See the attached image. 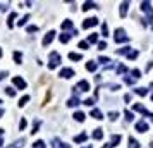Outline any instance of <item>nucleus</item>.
<instances>
[{
	"instance_id": "9d476101",
	"label": "nucleus",
	"mask_w": 153,
	"mask_h": 148,
	"mask_svg": "<svg viewBox=\"0 0 153 148\" xmlns=\"http://www.w3.org/2000/svg\"><path fill=\"white\" fill-rule=\"evenodd\" d=\"M78 88H79V91H88V90H90V83H88V81H79Z\"/></svg>"
},
{
	"instance_id": "72a5a7b5",
	"label": "nucleus",
	"mask_w": 153,
	"mask_h": 148,
	"mask_svg": "<svg viewBox=\"0 0 153 148\" xmlns=\"http://www.w3.org/2000/svg\"><path fill=\"white\" fill-rule=\"evenodd\" d=\"M117 116H119L117 112H110V114H108V117L112 119V121H115V119H117Z\"/></svg>"
},
{
	"instance_id": "ea45409f",
	"label": "nucleus",
	"mask_w": 153,
	"mask_h": 148,
	"mask_svg": "<svg viewBox=\"0 0 153 148\" xmlns=\"http://www.w3.org/2000/svg\"><path fill=\"white\" fill-rule=\"evenodd\" d=\"M7 93H9V95H14L16 91H14V90H12V88H7Z\"/></svg>"
},
{
	"instance_id": "f704fd0d",
	"label": "nucleus",
	"mask_w": 153,
	"mask_h": 148,
	"mask_svg": "<svg viewBox=\"0 0 153 148\" xmlns=\"http://www.w3.org/2000/svg\"><path fill=\"white\" fill-rule=\"evenodd\" d=\"M124 81H126L127 84H133V83H134V79H133V78H129V76H127V78H124Z\"/></svg>"
},
{
	"instance_id": "ddd939ff",
	"label": "nucleus",
	"mask_w": 153,
	"mask_h": 148,
	"mask_svg": "<svg viewBox=\"0 0 153 148\" xmlns=\"http://www.w3.org/2000/svg\"><path fill=\"white\" fill-rule=\"evenodd\" d=\"M91 117H95V119H103V116H102V112L98 109H93L91 110Z\"/></svg>"
},
{
	"instance_id": "2eb2a0df",
	"label": "nucleus",
	"mask_w": 153,
	"mask_h": 148,
	"mask_svg": "<svg viewBox=\"0 0 153 148\" xmlns=\"http://www.w3.org/2000/svg\"><path fill=\"white\" fill-rule=\"evenodd\" d=\"M67 105H69V107H76V105H79V98H78V97H72V98L69 100Z\"/></svg>"
},
{
	"instance_id": "7ed1b4c3",
	"label": "nucleus",
	"mask_w": 153,
	"mask_h": 148,
	"mask_svg": "<svg viewBox=\"0 0 153 148\" xmlns=\"http://www.w3.org/2000/svg\"><path fill=\"white\" fill-rule=\"evenodd\" d=\"M50 64H48V67H50V69H53V67H57V66H59V64H60V55H59V53H55V52H52L50 53Z\"/></svg>"
},
{
	"instance_id": "c85d7f7f",
	"label": "nucleus",
	"mask_w": 153,
	"mask_h": 148,
	"mask_svg": "<svg viewBox=\"0 0 153 148\" xmlns=\"http://www.w3.org/2000/svg\"><path fill=\"white\" fill-rule=\"evenodd\" d=\"M96 40H98V35H96V33H95V35H91V36H90V38H88V41H90V43H95V41H96Z\"/></svg>"
},
{
	"instance_id": "4be33fe9",
	"label": "nucleus",
	"mask_w": 153,
	"mask_h": 148,
	"mask_svg": "<svg viewBox=\"0 0 153 148\" xmlns=\"http://www.w3.org/2000/svg\"><path fill=\"white\" fill-rule=\"evenodd\" d=\"M86 69H88V71H95V69H96V62H88V64H86Z\"/></svg>"
},
{
	"instance_id": "6ab92c4d",
	"label": "nucleus",
	"mask_w": 153,
	"mask_h": 148,
	"mask_svg": "<svg viewBox=\"0 0 153 148\" xmlns=\"http://www.w3.org/2000/svg\"><path fill=\"white\" fill-rule=\"evenodd\" d=\"M86 138H88V134H86V133H83V134H79V136H76L74 141H76V143H81V141H84Z\"/></svg>"
},
{
	"instance_id": "7c9ffc66",
	"label": "nucleus",
	"mask_w": 153,
	"mask_h": 148,
	"mask_svg": "<svg viewBox=\"0 0 153 148\" xmlns=\"http://www.w3.org/2000/svg\"><path fill=\"white\" fill-rule=\"evenodd\" d=\"M28 100H29V97H22L21 102H19V105H21V107H22V105H26V102H28Z\"/></svg>"
},
{
	"instance_id": "0eeeda50",
	"label": "nucleus",
	"mask_w": 153,
	"mask_h": 148,
	"mask_svg": "<svg viewBox=\"0 0 153 148\" xmlns=\"http://www.w3.org/2000/svg\"><path fill=\"white\" fill-rule=\"evenodd\" d=\"M12 83H14V84H16V86H17L19 90H24V88H26V83H24V81H22L21 78H17V76L12 79Z\"/></svg>"
},
{
	"instance_id": "a211bd4d",
	"label": "nucleus",
	"mask_w": 153,
	"mask_h": 148,
	"mask_svg": "<svg viewBox=\"0 0 153 148\" xmlns=\"http://www.w3.org/2000/svg\"><path fill=\"white\" fill-rule=\"evenodd\" d=\"M88 9H96V4H93V2H86V4L83 5V10H88Z\"/></svg>"
},
{
	"instance_id": "58836bf2",
	"label": "nucleus",
	"mask_w": 153,
	"mask_h": 148,
	"mask_svg": "<svg viewBox=\"0 0 153 148\" xmlns=\"http://www.w3.org/2000/svg\"><path fill=\"white\" fill-rule=\"evenodd\" d=\"M84 105H93V100H91V98H88V100H84Z\"/></svg>"
},
{
	"instance_id": "c9c22d12",
	"label": "nucleus",
	"mask_w": 153,
	"mask_h": 148,
	"mask_svg": "<svg viewBox=\"0 0 153 148\" xmlns=\"http://www.w3.org/2000/svg\"><path fill=\"white\" fill-rule=\"evenodd\" d=\"M100 62H102V64H108L110 59H107V57H100Z\"/></svg>"
},
{
	"instance_id": "a878e982",
	"label": "nucleus",
	"mask_w": 153,
	"mask_h": 148,
	"mask_svg": "<svg viewBox=\"0 0 153 148\" xmlns=\"http://www.w3.org/2000/svg\"><path fill=\"white\" fill-rule=\"evenodd\" d=\"M127 57H129L131 60H134L136 57H138V52H136V50H133V52H129V53H127Z\"/></svg>"
},
{
	"instance_id": "423d86ee",
	"label": "nucleus",
	"mask_w": 153,
	"mask_h": 148,
	"mask_svg": "<svg viewBox=\"0 0 153 148\" xmlns=\"http://www.w3.org/2000/svg\"><path fill=\"white\" fill-rule=\"evenodd\" d=\"M136 131H138V133H146V131H148V124H146L144 121L136 122Z\"/></svg>"
},
{
	"instance_id": "5701e85b",
	"label": "nucleus",
	"mask_w": 153,
	"mask_h": 148,
	"mask_svg": "<svg viewBox=\"0 0 153 148\" xmlns=\"http://www.w3.org/2000/svg\"><path fill=\"white\" fill-rule=\"evenodd\" d=\"M124 114H126V119H127L129 122H131V121H134V114H133V112H129V110H126Z\"/></svg>"
},
{
	"instance_id": "f3484780",
	"label": "nucleus",
	"mask_w": 153,
	"mask_h": 148,
	"mask_svg": "<svg viewBox=\"0 0 153 148\" xmlns=\"http://www.w3.org/2000/svg\"><path fill=\"white\" fill-rule=\"evenodd\" d=\"M53 148H69V145H64L59 139H53Z\"/></svg>"
},
{
	"instance_id": "dca6fc26",
	"label": "nucleus",
	"mask_w": 153,
	"mask_h": 148,
	"mask_svg": "<svg viewBox=\"0 0 153 148\" xmlns=\"http://www.w3.org/2000/svg\"><path fill=\"white\" fill-rule=\"evenodd\" d=\"M136 95H139V97H146V95H148V90H146V88H136Z\"/></svg>"
},
{
	"instance_id": "412c9836",
	"label": "nucleus",
	"mask_w": 153,
	"mask_h": 148,
	"mask_svg": "<svg viewBox=\"0 0 153 148\" xmlns=\"http://www.w3.org/2000/svg\"><path fill=\"white\" fill-rule=\"evenodd\" d=\"M129 148H139V143L134 138H129Z\"/></svg>"
},
{
	"instance_id": "2f4dec72",
	"label": "nucleus",
	"mask_w": 153,
	"mask_h": 148,
	"mask_svg": "<svg viewBox=\"0 0 153 148\" xmlns=\"http://www.w3.org/2000/svg\"><path fill=\"white\" fill-rule=\"evenodd\" d=\"M79 48L86 50V48H88V41H81V43H79Z\"/></svg>"
},
{
	"instance_id": "b1692460",
	"label": "nucleus",
	"mask_w": 153,
	"mask_h": 148,
	"mask_svg": "<svg viewBox=\"0 0 153 148\" xmlns=\"http://www.w3.org/2000/svg\"><path fill=\"white\" fill-rule=\"evenodd\" d=\"M69 59H71V60H81V55L72 52V53H69Z\"/></svg>"
},
{
	"instance_id": "20e7f679",
	"label": "nucleus",
	"mask_w": 153,
	"mask_h": 148,
	"mask_svg": "<svg viewBox=\"0 0 153 148\" xmlns=\"http://www.w3.org/2000/svg\"><path fill=\"white\" fill-rule=\"evenodd\" d=\"M134 110H136V112H141V114H143V116H148V117H152L153 119V114H150V112H148V110L144 109L143 105H141V103H134V107H133Z\"/></svg>"
},
{
	"instance_id": "39448f33",
	"label": "nucleus",
	"mask_w": 153,
	"mask_h": 148,
	"mask_svg": "<svg viewBox=\"0 0 153 148\" xmlns=\"http://www.w3.org/2000/svg\"><path fill=\"white\" fill-rule=\"evenodd\" d=\"M96 24H98V19H96V17H90V19H86L84 22H83V28H84V30H88V28L96 26Z\"/></svg>"
},
{
	"instance_id": "a19ab883",
	"label": "nucleus",
	"mask_w": 153,
	"mask_h": 148,
	"mask_svg": "<svg viewBox=\"0 0 153 148\" xmlns=\"http://www.w3.org/2000/svg\"><path fill=\"white\" fill-rule=\"evenodd\" d=\"M0 57H2V50H0Z\"/></svg>"
},
{
	"instance_id": "bb28decb",
	"label": "nucleus",
	"mask_w": 153,
	"mask_h": 148,
	"mask_svg": "<svg viewBox=\"0 0 153 148\" xmlns=\"http://www.w3.org/2000/svg\"><path fill=\"white\" fill-rule=\"evenodd\" d=\"M133 76H134V79L141 78V71H139V69H134V71H133Z\"/></svg>"
},
{
	"instance_id": "1a4fd4ad",
	"label": "nucleus",
	"mask_w": 153,
	"mask_h": 148,
	"mask_svg": "<svg viewBox=\"0 0 153 148\" xmlns=\"http://www.w3.org/2000/svg\"><path fill=\"white\" fill-rule=\"evenodd\" d=\"M60 76L62 78H72V76H74V71L69 69V67H65V69L60 71Z\"/></svg>"
},
{
	"instance_id": "aec40b11",
	"label": "nucleus",
	"mask_w": 153,
	"mask_h": 148,
	"mask_svg": "<svg viewBox=\"0 0 153 148\" xmlns=\"http://www.w3.org/2000/svg\"><path fill=\"white\" fill-rule=\"evenodd\" d=\"M84 117H86V116H84L83 112H76V114H74V119H76V121H79V122H83Z\"/></svg>"
},
{
	"instance_id": "c756f323",
	"label": "nucleus",
	"mask_w": 153,
	"mask_h": 148,
	"mask_svg": "<svg viewBox=\"0 0 153 148\" xmlns=\"http://www.w3.org/2000/svg\"><path fill=\"white\" fill-rule=\"evenodd\" d=\"M33 148H45V143H43V141H36Z\"/></svg>"
},
{
	"instance_id": "473e14b6",
	"label": "nucleus",
	"mask_w": 153,
	"mask_h": 148,
	"mask_svg": "<svg viewBox=\"0 0 153 148\" xmlns=\"http://www.w3.org/2000/svg\"><path fill=\"white\" fill-rule=\"evenodd\" d=\"M102 33H103V36H108V31H107V24H103V26H102Z\"/></svg>"
},
{
	"instance_id": "4c0bfd02",
	"label": "nucleus",
	"mask_w": 153,
	"mask_h": 148,
	"mask_svg": "<svg viewBox=\"0 0 153 148\" xmlns=\"http://www.w3.org/2000/svg\"><path fill=\"white\" fill-rule=\"evenodd\" d=\"M117 72H119V74H121V72H126V67H124V66H119V67H117Z\"/></svg>"
},
{
	"instance_id": "9b49d317",
	"label": "nucleus",
	"mask_w": 153,
	"mask_h": 148,
	"mask_svg": "<svg viewBox=\"0 0 153 148\" xmlns=\"http://www.w3.org/2000/svg\"><path fill=\"white\" fill-rule=\"evenodd\" d=\"M127 7H129V2H122V4H121V17H126Z\"/></svg>"
},
{
	"instance_id": "c03bdc74",
	"label": "nucleus",
	"mask_w": 153,
	"mask_h": 148,
	"mask_svg": "<svg viewBox=\"0 0 153 148\" xmlns=\"http://www.w3.org/2000/svg\"><path fill=\"white\" fill-rule=\"evenodd\" d=\"M152 86H153V83H152Z\"/></svg>"
},
{
	"instance_id": "4468645a",
	"label": "nucleus",
	"mask_w": 153,
	"mask_h": 148,
	"mask_svg": "<svg viewBox=\"0 0 153 148\" xmlns=\"http://www.w3.org/2000/svg\"><path fill=\"white\" fill-rule=\"evenodd\" d=\"M93 138H95V139H102V138H103V131H102V129H95V133H93Z\"/></svg>"
},
{
	"instance_id": "f257e3e1",
	"label": "nucleus",
	"mask_w": 153,
	"mask_h": 148,
	"mask_svg": "<svg viewBox=\"0 0 153 148\" xmlns=\"http://www.w3.org/2000/svg\"><path fill=\"white\" fill-rule=\"evenodd\" d=\"M113 40H115V43H122V41H127L129 40V36L126 35V31L124 30H115V35H113Z\"/></svg>"
},
{
	"instance_id": "393cba45",
	"label": "nucleus",
	"mask_w": 153,
	"mask_h": 148,
	"mask_svg": "<svg viewBox=\"0 0 153 148\" xmlns=\"http://www.w3.org/2000/svg\"><path fill=\"white\" fill-rule=\"evenodd\" d=\"M69 38H71V35H67V33H64V35H62V36H60V41H62V43H67V41H69Z\"/></svg>"
},
{
	"instance_id": "f03ea898",
	"label": "nucleus",
	"mask_w": 153,
	"mask_h": 148,
	"mask_svg": "<svg viewBox=\"0 0 153 148\" xmlns=\"http://www.w3.org/2000/svg\"><path fill=\"white\" fill-rule=\"evenodd\" d=\"M141 10L148 14V21L152 22V21H153V9H152V4H150V2H141Z\"/></svg>"
},
{
	"instance_id": "a18cd8bd",
	"label": "nucleus",
	"mask_w": 153,
	"mask_h": 148,
	"mask_svg": "<svg viewBox=\"0 0 153 148\" xmlns=\"http://www.w3.org/2000/svg\"><path fill=\"white\" fill-rule=\"evenodd\" d=\"M152 148H153V147H152Z\"/></svg>"
},
{
	"instance_id": "37998d69",
	"label": "nucleus",
	"mask_w": 153,
	"mask_h": 148,
	"mask_svg": "<svg viewBox=\"0 0 153 148\" xmlns=\"http://www.w3.org/2000/svg\"><path fill=\"white\" fill-rule=\"evenodd\" d=\"M152 100H153V95H152Z\"/></svg>"
},
{
	"instance_id": "6e6552de",
	"label": "nucleus",
	"mask_w": 153,
	"mask_h": 148,
	"mask_svg": "<svg viewBox=\"0 0 153 148\" xmlns=\"http://www.w3.org/2000/svg\"><path fill=\"white\" fill-rule=\"evenodd\" d=\"M119 141H121V136H119V134H113L112 138H110V143H108V145H107L105 148H112V147H115V145H117Z\"/></svg>"
},
{
	"instance_id": "79ce46f5",
	"label": "nucleus",
	"mask_w": 153,
	"mask_h": 148,
	"mask_svg": "<svg viewBox=\"0 0 153 148\" xmlns=\"http://www.w3.org/2000/svg\"><path fill=\"white\" fill-rule=\"evenodd\" d=\"M84 148H91V147H84Z\"/></svg>"
},
{
	"instance_id": "cd10ccee",
	"label": "nucleus",
	"mask_w": 153,
	"mask_h": 148,
	"mask_svg": "<svg viewBox=\"0 0 153 148\" xmlns=\"http://www.w3.org/2000/svg\"><path fill=\"white\" fill-rule=\"evenodd\" d=\"M62 28H64V30H69V28H72V22L71 21H65V22L62 24Z\"/></svg>"
},
{
	"instance_id": "f8f14e48",
	"label": "nucleus",
	"mask_w": 153,
	"mask_h": 148,
	"mask_svg": "<svg viewBox=\"0 0 153 148\" xmlns=\"http://www.w3.org/2000/svg\"><path fill=\"white\" fill-rule=\"evenodd\" d=\"M53 36H55V33H53V31H50V33L45 36V40H43V45H48L52 40H53Z\"/></svg>"
},
{
	"instance_id": "e433bc0d",
	"label": "nucleus",
	"mask_w": 153,
	"mask_h": 148,
	"mask_svg": "<svg viewBox=\"0 0 153 148\" xmlns=\"http://www.w3.org/2000/svg\"><path fill=\"white\" fill-rule=\"evenodd\" d=\"M98 47H100V50H103V48H107V43H105V41H100Z\"/></svg>"
}]
</instances>
